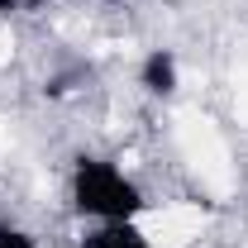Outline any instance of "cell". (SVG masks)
<instances>
[{
	"label": "cell",
	"mask_w": 248,
	"mask_h": 248,
	"mask_svg": "<svg viewBox=\"0 0 248 248\" xmlns=\"http://www.w3.org/2000/svg\"><path fill=\"white\" fill-rule=\"evenodd\" d=\"M67 201L72 210L91 224H139V215L148 210V196L139 177L115 162V157L81 153L67 172Z\"/></svg>",
	"instance_id": "1"
},
{
	"label": "cell",
	"mask_w": 248,
	"mask_h": 248,
	"mask_svg": "<svg viewBox=\"0 0 248 248\" xmlns=\"http://www.w3.org/2000/svg\"><path fill=\"white\" fill-rule=\"evenodd\" d=\"M139 86L143 95H153V100H167V95L182 86V62L172 48H153L148 58L139 62Z\"/></svg>",
	"instance_id": "2"
},
{
	"label": "cell",
	"mask_w": 248,
	"mask_h": 248,
	"mask_svg": "<svg viewBox=\"0 0 248 248\" xmlns=\"http://www.w3.org/2000/svg\"><path fill=\"white\" fill-rule=\"evenodd\" d=\"M95 5H120V0H95Z\"/></svg>",
	"instance_id": "3"
}]
</instances>
